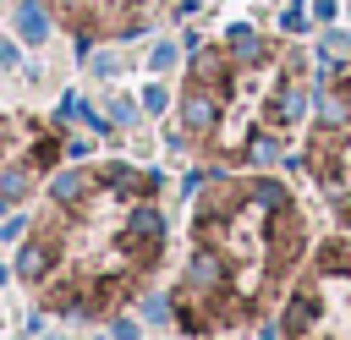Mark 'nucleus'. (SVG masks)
Here are the masks:
<instances>
[{
  "instance_id": "obj_16",
  "label": "nucleus",
  "mask_w": 351,
  "mask_h": 340,
  "mask_svg": "<svg viewBox=\"0 0 351 340\" xmlns=\"http://www.w3.org/2000/svg\"><path fill=\"white\" fill-rule=\"evenodd\" d=\"M143 318H148V324H165V318H170V307H165L159 296H148V302H143Z\"/></svg>"
},
{
  "instance_id": "obj_4",
  "label": "nucleus",
  "mask_w": 351,
  "mask_h": 340,
  "mask_svg": "<svg viewBox=\"0 0 351 340\" xmlns=\"http://www.w3.org/2000/svg\"><path fill=\"white\" fill-rule=\"evenodd\" d=\"M49 269H55V241L49 236H27L22 252H16V280L38 285V280H49Z\"/></svg>"
},
{
  "instance_id": "obj_9",
  "label": "nucleus",
  "mask_w": 351,
  "mask_h": 340,
  "mask_svg": "<svg viewBox=\"0 0 351 340\" xmlns=\"http://www.w3.org/2000/svg\"><path fill=\"white\" fill-rule=\"evenodd\" d=\"M318 126H324V132H351V88L318 99Z\"/></svg>"
},
{
  "instance_id": "obj_7",
  "label": "nucleus",
  "mask_w": 351,
  "mask_h": 340,
  "mask_svg": "<svg viewBox=\"0 0 351 340\" xmlns=\"http://www.w3.org/2000/svg\"><path fill=\"white\" fill-rule=\"evenodd\" d=\"M225 71H230V49H192V82L225 88Z\"/></svg>"
},
{
  "instance_id": "obj_2",
  "label": "nucleus",
  "mask_w": 351,
  "mask_h": 340,
  "mask_svg": "<svg viewBox=\"0 0 351 340\" xmlns=\"http://www.w3.org/2000/svg\"><path fill=\"white\" fill-rule=\"evenodd\" d=\"M219 93L225 88H208V82H192L181 93V126L192 137H214V126H219Z\"/></svg>"
},
{
  "instance_id": "obj_20",
  "label": "nucleus",
  "mask_w": 351,
  "mask_h": 340,
  "mask_svg": "<svg viewBox=\"0 0 351 340\" xmlns=\"http://www.w3.org/2000/svg\"><path fill=\"white\" fill-rule=\"evenodd\" d=\"M49 5H55L60 16H77V11H82V0H49Z\"/></svg>"
},
{
  "instance_id": "obj_11",
  "label": "nucleus",
  "mask_w": 351,
  "mask_h": 340,
  "mask_svg": "<svg viewBox=\"0 0 351 340\" xmlns=\"http://www.w3.org/2000/svg\"><path fill=\"white\" fill-rule=\"evenodd\" d=\"M16 33H22V44H44V33H49V16H44V5L22 0V5H16Z\"/></svg>"
},
{
  "instance_id": "obj_18",
  "label": "nucleus",
  "mask_w": 351,
  "mask_h": 340,
  "mask_svg": "<svg viewBox=\"0 0 351 340\" xmlns=\"http://www.w3.org/2000/svg\"><path fill=\"white\" fill-rule=\"evenodd\" d=\"M143 104H148V110H165V88H159V82H148V93H143Z\"/></svg>"
},
{
  "instance_id": "obj_6",
  "label": "nucleus",
  "mask_w": 351,
  "mask_h": 340,
  "mask_svg": "<svg viewBox=\"0 0 351 340\" xmlns=\"http://www.w3.org/2000/svg\"><path fill=\"white\" fill-rule=\"evenodd\" d=\"M88 192H93V175H88V170H55V175H49V197H55L60 208L88 203Z\"/></svg>"
},
{
  "instance_id": "obj_3",
  "label": "nucleus",
  "mask_w": 351,
  "mask_h": 340,
  "mask_svg": "<svg viewBox=\"0 0 351 340\" xmlns=\"http://www.w3.org/2000/svg\"><path fill=\"white\" fill-rule=\"evenodd\" d=\"M121 236H126V247H137V252H159L165 214H159L154 203H132V208H126V219H121Z\"/></svg>"
},
{
  "instance_id": "obj_19",
  "label": "nucleus",
  "mask_w": 351,
  "mask_h": 340,
  "mask_svg": "<svg viewBox=\"0 0 351 340\" xmlns=\"http://www.w3.org/2000/svg\"><path fill=\"white\" fill-rule=\"evenodd\" d=\"M110 329H115V340H137V329H132V324H126V318H115V324H110Z\"/></svg>"
},
{
  "instance_id": "obj_22",
  "label": "nucleus",
  "mask_w": 351,
  "mask_h": 340,
  "mask_svg": "<svg viewBox=\"0 0 351 340\" xmlns=\"http://www.w3.org/2000/svg\"><path fill=\"white\" fill-rule=\"evenodd\" d=\"M11 60H16V49H11V44H0V66H11Z\"/></svg>"
},
{
  "instance_id": "obj_8",
  "label": "nucleus",
  "mask_w": 351,
  "mask_h": 340,
  "mask_svg": "<svg viewBox=\"0 0 351 340\" xmlns=\"http://www.w3.org/2000/svg\"><path fill=\"white\" fill-rule=\"evenodd\" d=\"M104 186H115L121 197H143V192L159 186V175H143V170H132V165H104Z\"/></svg>"
},
{
  "instance_id": "obj_15",
  "label": "nucleus",
  "mask_w": 351,
  "mask_h": 340,
  "mask_svg": "<svg viewBox=\"0 0 351 340\" xmlns=\"http://www.w3.org/2000/svg\"><path fill=\"white\" fill-rule=\"evenodd\" d=\"M274 115H280V121H296V115H302V93H280V99H274Z\"/></svg>"
},
{
  "instance_id": "obj_23",
  "label": "nucleus",
  "mask_w": 351,
  "mask_h": 340,
  "mask_svg": "<svg viewBox=\"0 0 351 340\" xmlns=\"http://www.w3.org/2000/svg\"><path fill=\"white\" fill-rule=\"evenodd\" d=\"M0 203H5V197H0Z\"/></svg>"
},
{
  "instance_id": "obj_13",
  "label": "nucleus",
  "mask_w": 351,
  "mask_h": 340,
  "mask_svg": "<svg viewBox=\"0 0 351 340\" xmlns=\"http://www.w3.org/2000/svg\"><path fill=\"white\" fill-rule=\"evenodd\" d=\"M247 203H258V208H274V214H280V208H291V192H285L280 181H252V186H247Z\"/></svg>"
},
{
  "instance_id": "obj_17",
  "label": "nucleus",
  "mask_w": 351,
  "mask_h": 340,
  "mask_svg": "<svg viewBox=\"0 0 351 340\" xmlns=\"http://www.w3.org/2000/svg\"><path fill=\"white\" fill-rule=\"evenodd\" d=\"M110 121H115V126H132V121H137V110H132V104H121V99H115V104H110Z\"/></svg>"
},
{
  "instance_id": "obj_12",
  "label": "nucleus",
  "mask_w": 351,
  "mask_h": 340,
  "mask_svg": "<svg viewBox=\"0 0 351 340\" xmlns=\"http://www.w3.org/2000/svg\"><path fill=\"white\" fill-rule=\"evenodd\" d=\"M241 154H247V165H274V159H285V148H280L274 132H247Z\"/></svg>"
},
{
  "instance_id": "obj_10",
  "label": "nucleus",
  "mask_w": 351,
  "mask_h": 340,
  "mask_svg": "<svg viewBox=\"0 0 351 340\" xmlns=\"http://www.w3.org/2000/svg\"><path fill=\"white\" fill-rule=\"evenodd\" d=\"M225 49H230V60H236V66H258V60L269 55V44H263V38L252 33V27H230Z\"/></svg>"
},
{
  "instance_id": "obj_14",
  "label": "nucleus",
  "mask_w": 351,
  "mask_h": 340,
  "mask_svg": "<svg viewBox=\"0 0 351 340\" xmlns=\"http://www.w3.org/2000/svg\"><path fill=\"white\" fill-rule=\"evenodd\" d=\"M27 186H33V170H27V165H0V197H5V203L27 197Z\"/></svg>"
},
{
  "instance_id": "obj_21",
  "label": "nucleus",
  "mask_w": 351,
  "mask_h": 340,
  "mask_svg": "<svg viewBox=\"0 0 351 340\" xmlns=\"http://www.w3.org/2000/svg\"><path fill=\"white\" fill-rule=\"evenodd\" d=\"M329 49H351V33H329Z\"/></svg>"
},
{
  "instance_id": "obj_1",
  "label": "nucleus",
  "mask_w": 351,
  "mask_h": 340,
  "mask_svg": "<svg viewBox=\"0 0 351 340\" xmlns=\"http://www.w3.org/2000/svg\"><path fill=\"white\" fill-rule=\"evenodd\" d=\"M181 285L197 291L203 302H208V296H225V285H230L225 252H214V247H192V258H186V280H181Z\"/></svg>"
},
{
  "instance_id": "obj_5",
  "label": "nucleus",
  "mask_w": 351,
  "mask_h": 340,
  "mask_svg": "<svg viewBox=\"0 0 351 340\" xmlns=\"http://www.w3.org/2000/svg\"><path fill=\"white\" fill-rule=\"evenodd\" d=\"M318 313H324V307H318V296H313V291H296V296L285 302L280 329H285L291 340H307V335H313V324H318Z\"/></svg>"
}]
</instances>
